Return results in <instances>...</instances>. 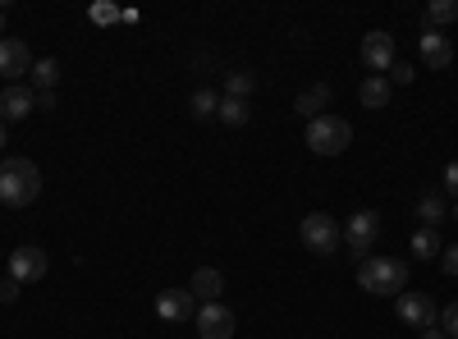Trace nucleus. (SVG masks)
<instances>
[{"instance_id":"f257e3e1","label":"nucleus","mask_w":458,"mask_h":339,"mask_svg":"<svg viewBox=\"0 0 458 339\" xmlns=\"http://www.w3.org/2000/svg\"><path fill=\"white\" fill-rule=\"evenodd\" d=\"M42 198V170L28 157H10L0 165V202L5 207H32Z\"/></svg>"},{"instance_id":"f03ea898","label":"nucleus","mask_w":458,"mask_h":339,"mask_svg":"<svg viewBox=\"0 0 458 339\" xmlns=\"http://www.w3.org/2000/svg\"><path fill=\"white\" fill-rule=\"evenodd\" d=\"M358 284L376 298H399L408 289V261L403 257H362L358 261Z\"/></svg>"},{"instance_id":"7ed1b4c3","label":"nucleus","mask_w":458,"mask_h":339,"mask_svg":"<svg viewBox=\"0 0 458 339\" xmlns=\"http://www.w3.org/2000/svg\"><path fill=\"white\" fill-rule=\"evenodd\" d=\"M349 142H353V124L349 120H339V115L308 120V147L317 157H339V152H349Z\"/></svg>"},{"instance_id":"20e7f679","label":"nucleus","mask_w":458,"mask_h":339,"mask_svg":"<svg viewBox=\"0 0 458 339\" xmlns=\"http://www.w3.org/2000/svg\"><path fill=\"white\" fill-rule=\"evenodd\" d=\"M298 234H302V248L317 252V257H335V252H339V243H344V234H339V220H335V216H326V211L302 216Z\"/></svg>"},{"instance_id":"39448f33","label":"nucleus","mask_w":458,"mask_h":339,"mask_svg":"<svg viewBox=\"0 0 458 339\" xmlns=\"http://www.w3.org/2000/svg\"><path fill=\"white\" fill-rule=\"evenodd\" d=\"M376 234H380V216H376V211H353L349 220H344V248H349L358 261L371 257Z\"/></svg>"},{"instance_id":"423d86ee","label":"nucleus","mask_w":458,"mask_h":339,"mask_svg":"<svg viewBox=\"0 0 458 339\" xmlns=\"http://www.w3.org/2000/svg\"><path fill=\"white\" fill-rule=\"evenodd\" d=\"M394 312H399V321L403 326H412V330H427V326H436V298L431 293H422V289H403L399 298H394Z\"/></svg>"},{"instance_id":"0eeeda50","label":"nucleus","mask_w":458,"mask_h":339,"mask_svg":"<svg viewBox=\"0 0 458 339\" xmlns=\"http://www.w3.org/2000/svg\"><path fill=\"white\" fill-rule=\"evenodd\" d=\"M47 267H51V257H47V248H37V243H23V248L10 252V280H19V284L47 280Z\"/></svg>"},{"instance_id":"6e6552de","label":"nucleus","mask_w":458,"mask_h":339,"mask_svg":"<svg viewBox=\"0 0 458 339\" xmlns=\"http://www.w3.org/2000/svg\"><path fill=\"white\" fill-rule=\"evenodd\" d=\"M23 73H32V51L23 37H0V79L19 83Z\"/></svg>"},{"instance_id":"1a4fd4ad","label":"nucleus","mask_w":458,"mask_h":339,"mask_svg":"<svg viewBox=\"0 0 458 339\" xmlns=\"http://www.w3.org/2000/svg\"><path fill=\"white\" fill-rule=\"evenodd\" d=\"M193 326H198L202 339H234V312H229L225 303H202Z\"/></svg>"},{"instance_id":"9d476101","label":"nucleus","mask_w":458,"mask_h":339,"mask_svg":"<svg viewBox=\"0 0 458 339\" xmlns=\"http://www.w3.org/2000/svg\"><path fill=\"white\" fill-rule=\"evenodd\" d=\"M358 55H362V64H367L371 73H390V64H394V37H390V32H380V28L367 32Z\"/></svg>"},{"instance_id":"9b49d317","label":"nucleus","mask_w":458,"mask_h":339,"mask_svg":"<svg viewBox=\"0 0 458 339\" xmlns=\"http://www.w3.org/2000/svg\"><path fill=\"white\" fill-rule=\"evenodd\" d=\"M417 51H422V64L427 69H449L454 64V42H449V32H440V28H422Z\"/></svg>"},{"instance_id":"f8f14e48","label":"nucleus","mask_w":458,"mask_h":339,"mask_svg":"<svg viewBox=\"0 0 458 339\" xmlns=\"http://www.w3.org/2000/svg\"><path fill=\"white\" fill-rule=\"evenodd\" d=\"M32 110H37V92L23 88V83H5V92H0V120L19 124V120L32 115Z\"/></svg>"},{"instance_id":"ddd939ff","label":"nucleus","mask_w":458,"mask_h":339,"mask_svg":"<svg viewBox=\"0 0 458 339\" xmlns=\"http://www.w3.org/2000/svg\"><path fill=\"white\" fill-rule=\"evenodd\" d=\"M193 308H198V298L193 293H188V289H161L157 293V317L161 321H188V317H193Z\"/></svg>"},{"instance_id":"4468645a","label":"nucleus","mask_w":458,"mask_h":339,"mask_svg":"<svg viewBox=\"0 0 458 339\" xmlns=\"http://www.w3.org/2000/svg\"><path fill=\"white\" fill-rule=\"evenodd\" d=\"M412 216L422 220L427 230H440V220H449V202H445V193H440V188H431V193H422V198H417Z\"/></svg>"},{"instance_id":"2eb2a0df","label":"nucleus","mask_w":458,"mask_h":339,"mask_svg":"<svg viewBox=\"0 0 458 339\" xmlns=\"http://www.w3.org/2000/svg\"><path fill=\"white\" fill-rule=\"evenodd\" d=\"M188 293L198 298V303H220V293H225V275L216 267H202L193 271V284H188Z\"/></svg>"},{"instance_id":"dca6fc26","label":"nucleus","mask_w":458,"mask_h":339,"mask_svg":"<svg viewBox=\"0 0 458 339\" xmlns=\"http://www.w3.org/2000/svg\"><path fill=\"white\" fill-rule=\"evenodd\" d=\"M390 79H386V73H367V79H362V88H358V101L367 106V110H386L390 106Z\"/></svg>"},{"instance_id":"f3484780","label":"nucleus","mask_w":458,"mask_h":339,"mask_svg":"<svg viewBox=\"0 0 458 339\" xmlns=\"http://www.w3.org/2000/svg\"><path fill=\"white\" fill-rule=\"evenodd\" d=\"M445 252V243H440V230H412V261H436Z\"/></svg>"},{"instance_id":"a211bd4d","label":"nucleus","mask_w":458,"mask_h":339,"mask_svg":"<svg viewBox=\"0 0 458 339\" xmlns=\"http://www.w3.org/2000/svg\"><path fill=\"white\" fill-rule=\"evenodd\" d=\"M326 110H330V88H326V83H317V88H308V92H298V115L317 120V115H326Z\"/></svg>"},{"instance_id":"6ab92c4d","label":"nucleus","mask_w":458,"mask_h":339,"mask_svg":"<svg viewBox=\"0 0 458 339\" xmlns=\"http://www.w3.org/2000/svg\"><path fill=\"white\" fill-rule=\"evenodd\" d=\"M216 120H220V124H229V129H243V124L252 120V106H248V101H239V97H220Z\"/></svg>"},{"instance_id":"aec40b11","label":"nucleus","mask_w":458,"mask_h":339,"mask_svg":"<svg viewBox=\"0 0 458 339\" xmlns=\"http://www.w3.org/2000/svg\"><path fill=\"white\" fill-rule=\"evenodd\" d=\"M28 79H32V92H51L55 83H60V60H32V73H28Z\"/></svg>"},{"instance_id":"412c9836","label":"nucleus","mask_w":458,"mask_h":339,"mask_svg":"<svg viewBox=\"0 0 458 339\" xmlns=\"http://www.w3.org/2000/svg\"><path fill=\"white\" fill-rule=\"evenodd\" d=\"M454 19H458V0H431L427 14H422V23H427V28H440V32H445V23H454Z\"/></svg>"},{"instance_id":"4be33fe9","label":"nucleus","mask_w":458,"mask_h":339,"mask_svg":"<svg viewBox=\"0 0 458 339\" xmlns=\"http://www.w3.org/2000/svg\"><path fill=\"white\" fill-rule=\"evenodd\" d=\"M257 88V73L252 69H234V73H225V97H239L248 101V92Z\"/></svg>"},{"instance_id":"5701e85b","label":"nucleus","mask_w":458,"mask_h":339,"mask_svg":"<svg viewBox=\"0 0 458 339\" xmlns=\"http://www.w3.org/2000/svg\"><path fill=\"white\" fill-rule=\"evenodd\" d=\"M188 110H193V120H211L216 110H220V97H216L211 88H198L193 101H188Z\"/></svg>"},{"instance_id":"b1692460","label":"nucleus","mask_w":458,"mask_h":339,"mask_svg":"<svg viewBox=\"0 0 458 339\" xmlns=\"http://www.w3.org/2000/svg\"><path fill=\"white\" fill-rule=\"evenodd\" d=\"M440 193L458 202V161H449V165H445V174H440Z\"/></svg>"},{"instance_id":"393cba45","label":"nucleus","mask_w":458,"mask_h":339,"mask_svg":"<svg viewBox=\"0 0 458 339\" xmlns=\"http://www.w3.org/2000/svg\"><path fill=\"white\" fill-rule=\"evenodd\" d=\"M120 14H124V10H120V5H110V0H97V5H92V23H114Z\"/></svg>"},{"instance_id":"a878e982","label":"nucleus","mask_w":458,"mask_h":339,"mask_svg":"<svg viewBox=\"0 0 458 339\" xmlns=\"http://www.w3.org/2000/svg\"><path fill=\"white\" fill-rule=\"evenodd\" d=\"M412 79H417V73H412V64H408V60H394V64H390V88H394V83H399V88H408Z\"/></svg>"},{"instance_id":"bb28decb","label":"nucleus","mask_w":458,"mask_h":339,"mask_svg":"<svg viewBox=\"0 0 458 339\" xmlns=\"http://www.w3.org/2000/svg\"><path fill=\"white\" fill-rule=\"evenodd\" d=\"M440 330H445L449 339H458V298H454V303L440 312Z\"/></svg>"},{"instance_id":"cd10ccee","label":"nucleus","mask_w":458,"mask_h":339,"mask_svg":"<svg viewBox=\"0 0 458 339\" xmlns=\"http://www.w3.org/2000/svg\"><path fill=\"white\" fill-rule=\"evenodd\" d=\"M440 271H445V275H458V243H449V248L440 252Z\"/></svg>"},{"instance_id":"c85d7f7f","label":"nucleus","mask_w":458,"mask_h":339,"mask_svg":"<svg viewBox=\"0 0 458 339\" xmlns=\"http://www.w3.org/2000/svg\"><path fill=\"white\" fill-rule=\"evenodd\" d=\"M19 289H23V284L5 275V280H0V303H19Z\"/></svg>"},{"instance_id":"c756f323","label":"nucleus","mask_w":458,"mask_h":339,"mask_svg":"<svg viewBox=\"0 0 458 339\" xmlns=\"http://www.w3.org/2000/svg\"><path fill=\"white\" fill-rule=\"evenodd\" d=\"M37 110H55V92H37Z\"/></svg>"},{"instance_id":"7c9ffc66","label":"nucleus","mask_w":458,"mask_h":339,"mask_svg":"<svg viewBox=\"0 0 458 339\" xmlns=\"http://www.w3.org/2000/svg\"><path fill=\"white\" fill-rule=\"evenodd\" d=\"M422 339H449V335H445V330H436V326H427V330H422Z\"/></svg>"},{"instance_id":"2f4dec72","label":"nucleus","mask_w":458,"mask_h":339,"mask_svg":"<svg viewBox=\"0 0 458 339\" xmlns=\"http://www.w3.org/2000/svg\"><path fill=\"white\" fill-rule=\"evenodd\" d=\"M0 37H5V5H0Z\"/></svg>"},{"instance_id":"473e14b6","label":"nucleus","mask_w":458,"mask_h":339,"mask_svg":"<svg viewBox=\"0 0 458 339\" xmlns=\"http://www.w3.org/2000/svg\"><path fill=\"white\" fill-rule=\"evenodd\" d=\"M449 220H454V225H458V202H454V207H449Z\"/></svg>"},{"instance_id":"72a5a7b5","label":"nucleus","mask_w":458,"mask_h":339,"mask_svg":"<svg viewBox=\"0 0 458 339\" xmlns=\"http://www.w3.org/2000/svg\"><path fill=\"white\" fill-rule=\"evenodd\" d=\"M0 147H5V120H0Z\"/></svg>"}]
</instances>
